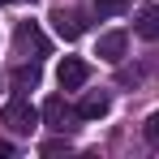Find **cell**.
<instances>
[{"label":"cell","instance_id":"7c38bea8","mask_svg":"<svg viewBox=\"0 0 159 159\" xmlns=\"http://www.w3.org/2000/svg\"><path fill=\"white\" fill-rule=\"evenodd\" d=\"M39 151H43V155H69V142H65V138H52V142H43Z\"/></svg>","mask_w":159,"mask_h":159},{"label":"cell","instance_id":"52a82bcc","mask_svg":"<svg viewBox=\"0 0 159 159\" xmlns=\"http://www.w3.org/2000/svg\"><path fill=\"white\" fill-rule=\"evenodd\" d=\"M39 78H43V73H39V65H26V60H22V65H13V73H9V82H13V90H17V95H22V90H34Z\"/></svg>","mask_w":159,"mask_h":159},{"label":"cell","instance_id":"3957f363","mask_svg":"<svg viewBox=\"0 0 159 159\" xmlns=\"http://www.w3.org/2000/svg\"><path fill=\"white\" fill-rule=\"evenodd\" d=\"M52 30L65 39V43H73L82 30H86V22H82V13H73V9H56L52 13Z\"/></svg>","mask_w":159,"mask_h":159},{"label":"cell","instance_id":"5b68a950","mask_svg":"<svg viewBox=\"0 0 159 159\" xmlns=\"http://www.w3.org/2000/svg\"><path fill=\"white\" fill-rule=\"evenodd\" d=\"M39 112H43V125H48V129H60V133H65V120H69V103H65V95H52Z\"/></svg>","mask_w":159,"mask_h":159},{"label":"cell","instance_id":"4fadbf2b","mask_svg":"<svg viewBox=\"0 0 159 159\" xmlns=\"http://www.w3.org/2000/svg\"><path fill=\"white\" fill-rule=\"evenodd\" d=\"M146 78V69H125V73H120V82H142Z\"/></svg>","mask_w":159,"mask_h":159},{"label":"cell","instance_id":"5bb4252c","mask_svg":"<svg viewBox=\"0 0 159 159\" xmlns=\"http://www.w3.org/2000/svg\"><path fill=\"white\" fill-rule=\"evenodd\" d=\"M13 155V142H4V138H0V159H9Z\"/></svg>","mask_w":159,"mask_h":159},{"label":"cell","instance_id":"7a4b0ae2","mask_svg":"<svg viewBox=\"0 0 159 159\" xmlns=\"http://www.w3.org/2000/svg\"><path fill=\"white\" fill-rule=\"evenodd\" d=\"M86 78H90V65L78 60V56H65V60H60V69H56L60 90H78V86H86Z\"/></svg>","mask_w":159,"mask_h":159},{"label":"cell","instance_id":"9a60e30c","mask_svg":"<svg viewBox=\"0 0 159 159\" xmlns=\"http://www.w3.org/2000/svg\"><path fill=\"white\" fill-rule=\"evenodd\" d=\"M13 4H22V0H13ZM30 4H34V0H30Z\"/></svg>","mask_w":159,"mask_h":159},{"label":"cell","instance_id":"8fae6325","mask_svg":"<svg viewBox=\"0 0 159 159\" xmlns=\"http://www.w3.org/2000/svg\"><path fill=\"white\" fill-rule=\"evenodd\" d=\"M142 138H146L151 146H159V112H151V116H146V125H142Z\"/></svg>","mask_w":159,"mask_h":159},{"label":"cell","instance_id":"9c48e42d","mask_svg":"<svg viewBox=\"0 0 159 159\" xmlns=\"http://www.w3.org/2000/svg\"><path fill=\"white\" fill-rule=\"evenodd\" d=\"M133 30H138L146 43H155V39H159V9H155V4L138 13V26H133Z\"/></svg>","mask_w":159,"mask_h":159},{"label":"cell","instance_id":"ba28073f","mask_svg":"<svg viewBox=\"0 0 159 159\" xmlns=\"http://www.w3.org/2000/svg\"><path fill=\"white\" fill-rule=\"evenodd\" d=\"M107 107H112V99H107L103 90H99V95H86V99H82L73 112H78L82 120H99V116H107Z\"/></svg>","mask_w":159,"mask_h":159},{"label":"cell","instance_id":"277c9868","mask_svg":"<svg viewBox=\"0 0 159 159\" xmlns=\"http://www.w3.org/2000/svg\"><path fill=\"white\" fill-rule=\"evenodd\" d=\"M125 48H129V34H125V30H112V34L99 39V60L120 65V60H125Z\"/></svg>","mask_w":159,"mask_h":159},{"label":"cell","instance_id":"8992f818","mask_svg":"<svg viewBox=\"0 0 159 159\" xmlns=\"http://www.w3.org/2000/svg\"><path fill=\"white\" fill-rule=\"evenodd\" d=\"M17 48H22V52H34V56H48V39H43V34H39V26H34V22H22V26H17Z\"/></svg>","mask_w":159,"mask_h":159},{"label":"cell","instance_id":"2e32d148","mask_svg":"<svg viewBox=\"0 0 159 159\" xmlns=\"http://www.w3.org/2000/svg\"><path fill=\"white\" fill-rule=\"evenodd\" d=\"M0 4H13V0H0Z\"/></svg>","mask_w":159,"mask_h":159},{"label":"cell","instance_id":"30bf717a","mask_svg":"<svg viewBox=\"0 0 159 159\" xmlns=\"http://www.w3.org/2000/svg\"><path fill=\"white\" fill-rule=\"evenodd\" d=\"M125 9H129V0H95V13L99 17H120Z\"/></svg>","mask_w":159,"mask_h":159},{"label":"cell","instance_id":"6da1fadb","mask_svg":"<svg viewBox=\"0 0 159 159\" xmlns=\"http://www.w3.org/2000/svg\"><path fill=\"white\" fill-rule=\"evenodd\" d=\"M0 120H4V125H9L13 133H30L34 125H39V120H43V112L30 103L26 95H13V99L4 103V112H0Z\"/></svg>","mask_w":159,"mask_h":159}]
</instances>
